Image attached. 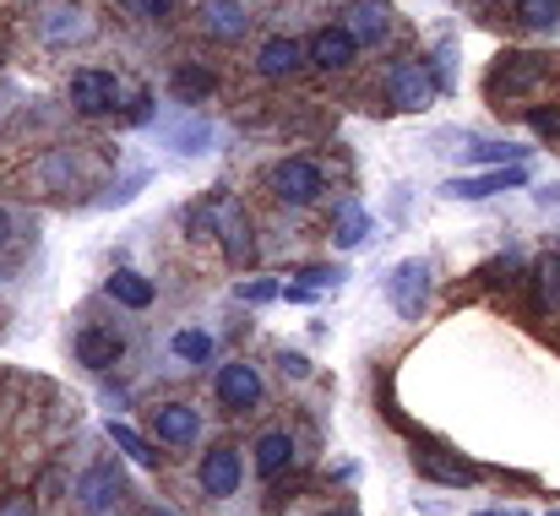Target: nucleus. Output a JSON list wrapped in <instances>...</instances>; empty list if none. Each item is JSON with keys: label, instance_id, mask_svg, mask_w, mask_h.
<instances>
[{"label": "nucleus", "instance_id": "nucleus-1", "mask_svg": "<svg viewBox=\"0 0 560 516\" xmlns=\"http://www.w3.org/2000/svg\"><path fill=\"white\" fill-rule=\"evenodd\" d=\"M435 93H441V82H435V71H430L424 60H397V66L386 71V98H392V109H402V115L430 109Z\"/></svg>", "mask_w": 560, "mask_h": 516}, {"label": "nucleus", "instance_id": "nucleus-2", "mask_svg": "<svg viewBox=\"0 0 560 516\" xmlns=\"http://www.w3.org/2000/svg\"><path fill=\"white\" fill-rule=\"evenodd\" d=\"M528 185V169L523 164H501V169H485V174H457L441 185V196L452 201H485V196H501V190H523Z\"/></svg>", "mask_w": 560, "mask_h": 516}, {"label": "nucleus", "instance_id": "nucleus-3", "mask_svg": "<svg viewBox=\"0 0 560 516\" xmlns=\"http://www.w3.org/2000/svg\"><path fill=\"white\" fill-rule=\"evenodd\" d=\"M71 109L77 115H88V120H98V115H115L120 109V82H115V71H77L71 77Z\"/></svg>", "mask_w": 560, "mask_h": 516}, {"label": "nucleus", "instance_id": "nucleus-4", "mask_svg": "<svg viewBox=\"0 0 560 516\" xmlns=\"http://www.w3.org/2000/svg\"><path fill=\"white\" fill-rule=\"evenodd\" d=\"M424 294H430V267H424L419 256L397 261V267H392V278H386V300H392V310H397L402 321H413V316H419V305H424Z\"/></svg>", "mask_w": 560, "mask_h": 516}, {"label": "nucleus", "instance_id": "nucleus-5", "mask_svg": "<svg viewBox=\"0 0 560 516\" xmlns=\"http://www.w3.org/2000/svg\"><path fill=\"white\" fill-rule=\"evenodd\" d=\"M322 169L311 164V159H283L278 169H272V190L283 196V201H294V207H305V201H316L322 196Z\"/></svg>", "mask_w": 560, "mask_h": 516}, {"label": "nucleus", "instance_id": "nucleus-6", "mask_svg": "<svg viewBox=\"0 0 560 516\" xmlns=\"http://www.w3.org/2000/svg\"><path fill=\"white\" fill-rule=\"evenodd\" d=\"M212 218V228H218V239H223V250H229V261H245L250 256V228H245V207L234 201V196H218L212 207H207Z\"/></svg>", "mask_w": 560, "mask_h": 516}, {"label": "nucleus", "instance_id": "nucleus-7", "mask_svg": "<svg viewBox=\"0 0 560 516\" xmlns=\"http://www.w3.org/2000/svg\"><path fill=\"white\" fill-rule=\"evenodd\" d=\"M212 391H218V402H223V408L245 413V408H256V402H261V375H256L250 364H223V370H218V380H212Z\"/></svg>", "mask_w": 560, "mask_h": 516}, {"label": "nucleus", "instance_id": "nucleus-8", "mask_svg": "<svg viewBox=\"0 0 560 516\" xmlns=\"http://www.w3.org/2000/svg\"><path fill=\"white\" fill-rule=\"evenodd\" d=\"M413 468H419V479H435V484H446V490H463V484H474V468L463 462V457H452V452H441V446H413Z\"/></svg>", "mask_w": 560, "mask_h": 516}, {"label": "nucleus", "instance_id": "nucleus-9", "mask_svg": "<svg viewBox=\"0 0 560 516\" xmlns=\"http://www.w3.org/2000/svg\"><path fill=\"white\" fill-rule=\"evenodd\" d=\"M120 490H126V473H120L115 462H93V468L82 473V484H77V501H82L88 512H115Z\"/></svg>", "mask_w": 560, "mask_h": 516}, {"label": "nucleus", "instance_id": "nucleus-10", "mask_svg": "<svg viewBox=\"0 0 560 516\" xmlns=\"http://www.w3.org/2000/svg\"><path fill=\"white\" fill-rule=\"evenodd\" d=\"M196 479H201V490H207V495H218V501H223V495H234V490H240V479H245V462H240V452H229V446H212V452L201 457V473H196Z\"/></svg>", "mask_w": 560, "mask_h": 516}, {"label": "nucleus", "instance_id": "nucleus-11", "mask_svg": "<svg viewBox=\"0 0 560 516\" xmlns=\"http://www.w3.org/2000/svg\"><path fill=\"white\" fill-rule=\"evenodd\" d=\"M300 66H305V44H300V38H283V33H278V38H267V44H261V55H256V71H261V77H272V82L294 77Z\"/></svg>", "mask_w": 560, "mask_h": 516}, {"label": "nucleus", "instance_id": "nucleus-12", "mask_svg": "<svg viewBox=\"0 0 560 516\" xmlns=\"http://www.w3.org/2000/svg\"><path fill=\"white\" fill-rule=\"evenodd\" d=\"M343 27H349V38H354V44H375V38H386V27H392V0H354Z\"/></svg>", "mask_w": 560, "mask_h": 516}, {"label": "nucleus", "instance_id": "nucleus-13", "mask_svg": "<svg viewBox=\"0 0 560 516\" xmlns=\"http://www.w3.org/2000/svg\"><path fill=\"white\" fill-rule=\"evenodd\" d=\"M305 55H311L322 71H343V66L360 55V44L349 38V27H322V33L311 38V49H305Z\"/></svg>", "mask_w": 560, "mask_h": 516}, {"label": "nucleus", "instance_id": "nucleus-14", "mask_svg": "<svg viewBox=\"0 0 560 516\" xmlns=\"http://www.w3.org/2000/svg\"><path fill=\"white\" fill-rule=\"evenodd\" d=\"M294 468V435L289 430H261L256 441V473L261 479H283Z\"/></svg>", "mask_w": 560, "mask_h": 516}, {"label": "nucleus", "instance_id": "nucleus-15", "mask_svg": "<svg viewBox=\"0 0 560 516\" xmlns=\"http://www.w3.org/2000/svg\"><path fill=\"white\" fill-rule=\"evenodd\" d=\"M120 353H126V343L115 332H104V327H82L77 332V364L82 370H109Z\"/></svg>", "mask_w": 560, "mask_h": 516}, {"label": "nucleus", "instance_id": "nucleus-16", "mask_svg": "<svg viewBox=\"0 0 560 516\" xmlns=\"http://www.w3.org/2000/svg\"><path fill=\"white\" fill-rule=\"evenodd\" d=\"M153 430H159L170 446H190V441L201 435V419L190 413L186 402H170V408H159V413H153Z\"/></svg>", "mask_w": 560, "mask_h": 516}, {"label": "nucleus", "instance_id": "nucleus-17", "mask_svg": "<svg viewBox=\"0 0 560 516\" xmlns=\"http://www.w3.org/2000/svg\"><path fill=\"white\" fill-rule=\"evenodd\" d=\"M109 300L126 305V310H148L153 305V283L142 272H131V267H115L109 272Z\"/></svg>", "mask_w": 560, "mask_h": 516}, {"label": "nucleus", "instance_id": "nucleus-18", "mask_svg": "<svg viewBox=\"0 0 560 516\" xmlns=\"http://www.w3.org/2000/svg\"><path fill=\"white\" fill-rule=\"evenodd\" d=\"M170 87H175V98H180V104H201V98H212L218 77H212L207 66H196V60H186V66H175Z\"/></svg>", "mask_w": 560, "mask_h": 516}, {"label": "nucleus", "instance_id": "nucleus-19", "mask_svg": "<svg viewBox=\"0 0 560 516\" xmlns=\"http://www.w3.org/2000/svg\"><path fill=\"white\" fill-rule=\"evenodd\" d=\"M365 234H371V212H365L360 201H349V207L338 212V228H332V245H338V250H354V245H360Z\"/></svg>", "mask_w": 560, "mask_h": 516}, {"label": "nucleus", "instance_id": "nucleus-20", "mask_svg": "<svg viewBox=\"0 0 560 516\" xmlns=\"http://www.w3.org/2000/svg\"><path fill=\"white\" fill-rule=\"evenodd\" d=\"M207 27H212L218 38H240V33H245V11H240L234 0H207Z\"/></svg>", "mask_w": 560, "mask_h": 516}, {"label": "nucleus", "instance_id": "nucleus-21", "mask_svg": "<svg viewBox=\"0 0 560 516\" xmlns=\"http://www.w3.org/2000/svg\"><path fill=\"white\" fill-rule=\"evenodd\" d=\"M517 22L528 33H550L560 22V0H517Z\"/></svg>", "mask_w": 560, "mask_h": 516}, {"label": "nucleus", "instance_id": "nucleus-22", "mask_svg": "<svg viewBox=\"0 0 560 516\" xmlns=\"http://www.w3.org/2000/svg\"><path fill=\"white\" fill-rule=\"evenodd\" d=\"M109 441H115V446H120L131 462H142V468H153V462H159V452H153V446H148V441H142L131 424H115V419H109Z\"/></svg>", "mask_w": 560, "mask_h": 516}, {"label": "nucleus", "instance_id": "nucleus-23", "mask_svg": "<svg viewBox=\"0 0 560 516\" xmlns=\"http://www.w3.org/2000/svg\"><path fill=\"white\" fill-rule=\"evenodd\" d=\"M164 142H170L175 153L196 159V153H207V148H212V131H207V126H175V131H164Z\"/></svg>", "mask_w": 560, "mask_h": 516}, {"label": "nucleus", "instance_id": "nucleus-24", "mask_svg": "<svg viewBox=\"0 0 560 516\" xmlns=\"http://www.w3.org/2000/svg\"><path fill=\"white\" fill-rule=\"evenodd\" d=\"M175 353H180V359H186V364H207V359H212V338H207V332H201V327H186V332H175Z\"/></svg>", "mask_w": 560, "mask_h": 516}, {"label": "nucleus", "instance_id": "nucleus-25", "mask_svg": "<svg viewBox=\"0 0 560 516\" xmlns=\"http://www.w3.org/2000/svg\"><path fill=\"white\" fill-rule=\"evenodd\" d=\"M539 305L545 310H560V250H550L539 261Z\"/></svg>", "mask_w": 560, "mask_h": 516}, {"label": "nucleus", "instance_id": "nucleus-26", "mask_svg": "<svg viewBox=\"0 0 560 516\" xmlns=\"http://www.w3.org/2000/svg\"><path fill=\"white\" fill-rule=\"evenodd\" d=\"M479 164H523L528 159V148H517V142H474L468 148Z\"/></svg>", "mask_w": 560, "mask_h": 516}, {"label": "nucleus", "instance_id": "nucleus-27", "mask_svg": "<svg viewBox=\"0 0 560 516\" xmlns=\"http://www.w3.org/2000/svg\"><path fill=\"white\" fill-rule=\"evenodd\" d=\"M234 294H240V300H245V305H267V300H278V294H283V289H278V283H272V278H245V283H240V289H234Z\"/></svg>", "mask_w": 560, "mask_h": 516}, {"label": "nucleus", "instance_id": "nucleus-28", "mask_svg": "<svg viewBox=\"0 0 560 516\" xmlns=\"http://www.w3.org/2000/svg\"><path fill=\"white\" fill-rule=\"evenodd\" d=\"M343 278H349V272H343V267H311V272H305V278H300V283H311V289H338V283H343Z\"/></svg>", "mask_w": 560, "mask_h": 516}, {"label": "nucleus", "instance_id": "nucleus-29", "mask_svg": "<svg viewBox=\"0 0 560 516\" xmlns=\"http://www.w3.org/2000/svg\"><path fill=\"white\" fill-rule=\"evenodd\" d=\"M0 516H38V506H33V495L11 490V495H0Z\"/></svg>", "mask_w": 560, "mask_h": 516}, {"label": "nucleus", "instance_id": "nucleus-30", "mask_svg": "<svg viewBox=\"0 0 560 516\" xmlns=\"http://www.w3.org/2000/svg\"><path fill=\"white\" fill-rule=\"evenodd\" d=\"M512 278H517V256H495L485 267V283H512Z\"/></svg>", "mask_w": 560, "mask_h": 516}, {"label": "nucleus", "instance_id": "nucleus-31", "mask_svg": "<svg viewBox=\"0 0 560 516\" xmlns=\"http://www.w3.org/2000/svg\"><path fill=\"white\" fill-rule=\"evenodd\" d=\"M528 126H534V131H545V137H560V109H534V115H528Z\"/></svg>", "mask_w": 560, "mask_h": 516}, {"label": "nucleus", "instance_id": "nucleus-32", "mask_svg": "<svg viewBox=\"0 0 560 516\" xmlns=\"http://www.w3.org/2000/svg\"><path fill=\"white\" fill-rule=\"evenodd\" d=\"M120 5L137 16H170V0H120Z\"/></svg>", "mask_w": 560, "mask_h": 516}, {"label": "nucleus", "instance_id": "nucleus-33", "mask_svg": "<svg viewBox=\"0 0 560 516\" xmlns=\"http://www.w3.org/2000/svg\"><path fill=\"white\" fill-rule=\"evenodd\" d=\"M278 364H283V375H311V364H305L300 353H289V348L278 353Z\"/></svg>", "mask_w": 560, "mask_h": 516}, {"label": "nucleus", "instance_id": "nucleus-34", "mask_svg": "<svg viewBox=\"0 0 560 516\" xmlns=\"http://www.w3.org/2000/svg\"><path fill=\"white\" fill-rule=\"evenodd\" d=\"M283 294H289V300H294V305H311V300H316V289H311V283H289V289H283Z\"/></svg>", "mask_w": 560, "mask_h": 516}, {"label": "nucleus", "instance_id": "nucleus-35", "mask_svg": "<svg viewBox=\"0 0 560 516\" xmlns=\"http://www.w3.org/2000/svg\"><path fill=\"white\" fill-rule=\"evenodd\" d=\"M5 239H11V218L0 212V245H5Z\"/></svg>", "mask_w": 560, "mask_h": 516}, {"label": "nucleus", "instance_id": "nucleus-36", "mask_svg": "<svg viewBox=\"0 0 560 516\" xmlns=\"http://www.w3.org/2000/svg\"><path fill=\"white\" fill-rule=\"evenodd\" d=\"M479 516H523V512H479Z\"/></svg>", "mask_w": 560, "mask_h": 516}, {"label": "nucleus", "instance_id": "nucleus-37", "mask_svg": "<svg viewBox=\"0 0 560 516\" xmlns=\"http://www.w3.org/2000/svg\"><path fill=\"white\" fill-rule=\"evenodd\" d=\"M327 516H360V512H327Z\"/></svg>", "mask_w": 560, "mask_h": 516}, {"label": "nucleus", "instance_id": "nucleus-38", "mask_svg": "<svg viewBox=\"0 0 560 516\" xmlns=\"http://www.w3.org/2000/svg\"><path fill=\"white\" fill-rule=\"evenodd\" d=\"M98 516H115V512H98Z\"/></svg>", "mask_w": 560, "mask_h": 516}, {"label": "nucleus", "instance_id": "nucleus-39", "mask_svg": "<svg viewBox=\"0 0 560 516\" xmlns=\"http://www.w3.org/2000/svg\"><path fill=\"white\" fill-rule=\"evenodd\" d=\"M550 516H560V512H550Z\"/></svg>", "mask_w": 560, "mask_h": 516}]
</instances>
